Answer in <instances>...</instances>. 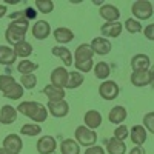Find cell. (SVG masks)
Returning <instances> with one entry per match:
<instances>
[{
    "label": "cell",
    "instance_id": "cell-1",
    "mask_svg": "<svg viewBox=\"0 0 154 154\" xmlns=\"http://www.w3.org/2000/svg\"><path fill=\"white\" fill-rule=\"evenodd\" d=\"M29 29V20L26 19H19V20H12L8 28L5 31V38L6 42L12 46H16L22 42L26 40V32Z\"/></svg>",
    "mask_w": 154,
    "mask_h": 154
},
{
    "label": "cell",
    "instance_id": "cell-2",
    "mask_svg": "<svg viewBox=\"0 0 154 154\" xmlns=\"http://www.w3.org/2000/svg\"><path fill=\"white\" fill-rule=\"evenodd\" d=\"M17 112L26 116L31 120H34V123H42L48 119V109L43 103L40 102H34V100H26L22 102L17 106Z\"/></svg>",
    "mask_w": 154,
    "mask_h": 154
},
{
    "label": "cell",
    "instance_id": "cell-3",
    "mask_svg": "<svg viewBox=\"0 0 154 154\" xmlns=\"http://www.w3.org/2000/svg\"><path fill=\"white\" fill-rule=\"evenodd\" d=\"M74 137H75V142L79 143L80 146H85V148H89V146H94L96 142H97V134L94 130H89L85 125H80L75 128V133H74Z\"/></svg>",
    "mask_w": 154,
    "mask_h": 154
},
{
    "label": "cell",
    "instance_id": "cell-4",
    "mask_svg": "<svg viewBox=\"0 0 154 154\" xmlns=\"http://www.w3.org/2000/svg\"><path fill=\"white\" fill-rule=\"evenodd\" d=\"M131 12L136 20H148L151 19L154 8H152V2L148 0H137L131 5Z\"/></svg>",
    "mask_w": 154,
    "mask_h": 154
},
{
    "label": "cell",
    "instance_id": "cell-5",
    "mask_svg": "<svg viewBox=\"0 0 154 154\" xmlns=\"http://www.w3.org/2000/svg\"><path fill=\"white\" fill-rule=\"evenodd\" d=\"M119 85L114 80H103L99 86V94L103 100H114L119 96Z\"/></svg>",
    "mask_w": 154,
    "mask_h": 154
},
{
    "label": "cell",
    "instance_id": "cell-6",
    "mask_svg": "<svg viewBox=\"0 0 154 154\" xmlns=\"http://www.w3.org/2000/svg\"><path fill=\"white\" fill-rule=\"evenodd\" d=\"M46 109L48 112L56 119H62L66 117L69 112V105L66 100H60V102H48L46 103Z\"/></svg>",
    "mask_w": 154,
    "mask_h": 154
},
{
    "label": "cell",
    "instance_id": "cell-7",
    "mask_svg": "<svg viewBox=\"0 0 154 154\" xmlns=\"http://www.w3.org/2000/svg\"><path fill=\"white\" fill-rule=\"evenodd\" d=\"M3 148L11 154H20L22 148H23L22 137L19 134H8L3 139Z\"/></svg>",
    "mask_w": 154,
    "mask_h": 154
},
{
    "label": "cell",
    "instance_id": "cell-8",
    "mask_svg": "<svg viewBox=\"0 0 154 154\" xmlns=\"http://www.w3.org/2000/svg\"><path fill=\"white\" fill-rule=\"evenodd\" d=\"M91 49H93V53L94 54H99V56H106L111 53V49H112V45L111 42L108 40V38L105 37H96L91 40Z\"/></svg>",
    "mask_w": 154,
    "mask_h": 154
},
{
    "label": "cell",
    "instance_id": "cell-9",
    "mask_svg": "<svg viewBox=\"0 0 154 154\" xmlns=\"http://www.w3.org/2000/svg\"><path fill=\"white\" fill-rule=\"evenodd\" d=\"M68 75H69V71H66V68L63 66H57L51 71V85L54 86H59V88H66V83H68Z\"/></svg>",
    "mask_w": 154,
    "mask_h": 154
},
{
    "label": "cell",
    "instance_id": "cell-10",
    "mask_svg": "<svg viewBox=\"0 0 154 154\" xmlns=\"http://www.w3.org/2000/svg\"><path fill=\"white\" fill-rule=\"evenodd\" d=\"M57 149V142L53 136H42L37 140V152L38 154H53Z\"/></svg>",
    "mask_w": 154,
    "mask_h": 154
},
{
    "label": "cell",
    "instance_id": "cell-11",
    "mask_svg": "<svg viewBox=\"0 0 154 154\" xmlns=\"http://www.w3.org/2000/svg\"><path fill=\"white\" fill-rule=\"evenodd\" d=\"M99 14L100 17L106 20V22H119L120 19V11L116 5H111V3H103L100 8H99Z\"/></svg>",
    "mask_w": 154,
    "mask_h": 154
},
{
    "label": "cell",
    "instance_id": "cell-12",
    "mask_svg": "<svg viewBox=\"0 0 154 154\" xmlns=\"http://www.w3.org/2000/svg\"><path fill=\"white\" fill-rule=\"evenodd\" d=\"M122 29H123V25L120 22H105L103 25L100 26V32L105 38L111 37V38H116L122 34Z\"/></svg>",
    "mask_w": 154,
    "mask_h": 154
},
{
    "label": "cell",
    "instance_id": "cell-13",
    "mask_svg": "<svg viewBox=\"0 0 154 154\" xmlns=\"http://www.w3.org/2000/svg\"><path fill=\"white\" fill-rule=\"evenodd\" d=\"M31 32H32L34 38H37V40H45V38H48L49 34H51V26L46 20H37L32 25Z\"/></svg>",
    "mask_w": 154,
    "mask_h": 154
},
{
    "label": "cell",
    "instance_id": "cell-14",
    "mask_svg": "<svg viewBox=\"0 0 154 154\" xmlns=\"http://www.w3.org/2000/svg\"><path fill=\"white\" fill-rule=\"evenodd\" d=\"M130 139L134 146H142L148 139V131L143 128V125H134L130 131Z\"/></svg>",
    "mask_w": 154,
    "mask_h": 154
},
{
    "label": "cell",
    "instance_id": "cell-15",
    "mask_svg": "<svg viewBox=\"0 0 154 154\" xmlns=\"http://www.w3.org/2000/svg\"><path fill=\"white\" fill-rule=\"evenodd\" d=\"M53 35H54V40L59 43V45H68L74 40V32L69 29V28H65V26H59L53 31Z\"/></svg>",
    "mask_w": 154,
    "mask_h": 154
},
{
    "label": "cell",
    "instance_id": "cell-16",
    "mask_svg": "<svg viewBox=\"0 0 154 154\" xmlns=\"http://www.w3.org/2000/svg\"><path fill=\"white\" fill-rule=\"evenodd\" d=\"M43 94L46 96L48 102H60V100H65V89L63 88H59V86H54V85H46L43 88Z\"/></svg>",
    "mask_w": 154,
    "mask_h": 154
},
{
    "label": "cell",
    "instance_id": "cell-17",
    "mask_svg": "<svg viewBox=\"0 0 154 154\" xmlns=\"http://www.w3.org/2000/svg\"><path fill=\"white\" fill-rule=\"evenodd\" d=\"M83 122H85V126L89 128V130H97V128L102 125V114L96 109H89L85 112L83 116Z\"/></svg>",
    "mask_w": 154,
    "mask_h": 154
},
{
    "label": "cell",
    "instance_id": "cell-18",
    "mask_svg": "<svg viewBox=\"0 0 154 154\" xmlns=\"http://www.w3.org/2000/svg\"><path fill=\"white\" fill-rule=\"evenodd\" d=\"M130 80L134 86L142 88L146 85H151V77H149V69H143V71H133Z\"/></svg>",
    "mask_w": 154,
    "mask_h": 154
},
{
    "label": "cell",
    "instance_id": "cell-19",
    "mask_svg": "<svg viewBox=\"0 0 154 154\" xmlns=\"http://www.w3.org/2000/svg\"><path fill=\"white\" fill-rule=\"evenodd\" d=\"M17 108L11 105H3L0 109V123L2 125H11L17 120Z\"/></svg>",
    "mask_w": 154,
    "mask_h": 154
},
{
    "label": "cell",
    "instance_id": "cell-20",
    "mask_svg": "<svg viewBox=\"0 0 154 154\" xmlns=\"http://www.w3.org/2000/svg\"><path fill=\"white\" fill-rule=\"evenodd\" d=\"M51 54H53L54 57H57V59H60L63 63H65V66L72 65V53L66 46H53L51 48Z\"/></svg>",
    "mask_w": 154,
    "mask_h": 154
},
{
    "label": "cell",
    "instance_id": "cell-21",
    "mask_svg": "<svg viewBox=\"0 0 154 154\" xmlns=\"http://www.w3.org/2000/svg\"><path fill=\"white\" fill-rule=\"evenodd\" d=\"M94 56L91 45L89 43H82L75 48L74 51V62H82V60H91Z\"/></svg>",
    "mask_w": 154,
    "mask_h": 154
},
{
    "label": "cell",
    "instance_id": "cell-22",
    "mask_svg": "<svg viewBox=\"0 0 154 154\" xmlns=\"http://www.w3.org/2000/svg\"><path fill=\"white\" fill-rule=\"evenodd\" d=\"M17 56L14 53V49L11 46H6V45H0V65H5V66H9L16 62Z\"/></svg>",
    "mask_w": 154,
    "mask_h": 154
},
{
    "label": "cell",
    "instance_id": "cell-23",
    "mask_svg": "<svg viewBox=\"0 0 154 154\" xmlns=\"http://www.w3.org/2000/svg\"><path fill=\"white\" fill-rule=\"evenodd\" d=\"M130 65H131V69L133 71L148 69L149 68V57L146 54H136V56H133Z\"/></svg>",
    "mask_w": 154,
    "mask_h": 154
},
{
    "label": "cell",
    "instance_id": "cell-24",
    "mask_svg": "<svg viewBox=\"0 0 154 154\" xmlns=\"http://www.w3.org/2000/svg\"><path fill=\"white\" fill-rule=\"evenodd\" d=\"M126 108L125 106H122V105H117V106H114L111 111H109V114H108V119H109V122L111 123H116V125H122L123 123V120L126 119Z\"/></svg>",
    "mask_w": 154,
    "mask_h": 154
},
{
    "label": "cell",
    "instance_id": "cell-25",
    "mask_svg": "<svg viewBox=\"0 0 154 154\" xmlns=\"http://www.w3.org/2000/svg\"><path fill=\"white\" fill-rule=\"evenodd\" d=\"M106 151L108 154H125L126 152V145L122 140L117 139H108L106 140Z\"/></svg>",
    "mask_w": 154,
    "mask_h": 154
},
{
    "label": "cell",
    "instance_id": "cell-26",
    "mask_svg": "<svg viewBox=\"0 0 154 154\" xmlns=\"http://www.w3.org/2000/svg\"><path fill=\"white\" fill-rule=\"evenodd\" d=\"M60 152L62 154H80V145L74 139H65L60 143Z\"/></svg>",
    "mask_w": 154,
    "mask_h": 154
},
{
    "label": "cell",
    "instance_id": "cell-27",
    "mask_svg": "<svg viewBox=\"0 0 154 154\" xmlns=\"http://www.w3.org/2000/svg\"><path fill=\"white\" fill-rule=\"evenodd\" d=\"M12 49H14L16 56H17V57H20L22 60L28 59V57L32 54V45H31L28 40H25V42H22V43L16 45V46L12 48Z\"/></svg>",
    "mask_w": 154,
    "mask_h": 154
},
{
    "label": "cell",
    "instance_id": "cell-28",
    "mask_svg": "<svg viewBox=\"0 0 154 154\" xmlns=\"http://www.w3.org/2000/svg\"><path fill=\"white\" fill-rule=\"evenodd\" d=\"M94 75L97 77L99 80H108V77L111 74V68L106 62H99L94 65Z\"/></svg>",
    "mask_w": 154,
    "mask_h": 154
},
{
    "label": "cell",
    "instance_id": "cell-29",
    "mask_svg": "<svg viewBox=\"0 0 154 154\" xmlns=\"http://www.w3.org/2000/svg\"><path fill=\"white\" fill-rule=\"evenodd\" d=\"M38 69V65L34 62H31L29 59H25L22 62H19L17 65V71L22 74V75H26V74H34V71Z\"/></svg>",
    "mask_w": 154,
    "mask_h": 154
},
{
    "label": "cell",
    "instance_id": "cell-30",
    "mask_svg": "<svg viewBox=\"0 0 154 154\" xmlns=\"http://www.w3.org/2000/svg\"><path fill=\"white\" fill-rule=\"evenodd\" d=\"M83 74H80L79 71H71L69 75H68V83H66V88L68 89H75L79 88L82 83H83Z\"/></svg>",
    "mask_w": 154,
    "mask_h": 154
},
{
    "label": "cell",
    "instance_id": "cell-31",
    "mask_svg": "<svg viewBox=\"0 0 154 154\" xmlns=\"http://www.w3.org/2000/svg\"><path fill=\"white\" fill-rule=\"evenodd\" d=\"M20 133L23 136H28V137H35L42 133V126L38 123H25L20 128Z\"/></svg>",
    "mask_w": 154,
    "mask_h": 154
},
{
    "label": "cell",
    "instance_id": "cell-32",
    "mask_svg": "<svg viewBox=\"0 0 154 154\" xmlns=\"http://www.w3.org/2000/svg\"><path fill=\"white\" fill-rule=\"evenodd\" d=\"M23 86L20 85V83H14L6 93H3V97H6V99H11V100H19L22 96H23Z\"/></svg>",
    "mask_w": 154,
    "mask_h": 154
},
{
    "label": "cell",
    "instance_id": "cell-33",
    "mask_svg": "<svg viewBox=\"0 0 154 154\" xmlns=\"http://www.w3.org/2000/svg\"><path fill=\"white\" fill-rule=\"evenodd\" d=\"M125 29L130 32V34H139V32L143 31V26H142V23H140L139 20H136L134 17H131V19H126L125 20Z\"/></svg>",
    "mask_w": 154,
    "mask_h": 154
},
{
    "label": "cell",
    "instance_id": "cell-34",
    "mask_svg": "<svg viewBox=\"0 0 154 154\" xmlns=\"http://www.w3.org/2000/svg\"><path fill=\"white\" fill-rule=\"evenodd\" d=\"M14 83H17V82H16V79H14L12 75H9V74H2V75H0V93H2V94L6 93Z\"/></svg>",
    "mask_w": 154,
    "mask_h": 154
},
{
    "label": "cell",
    "instance_id": "cell-35",
    "mask_svg": "<svg viewBox=\"0 0 154 154\" xmlns=\"http://www.w3.org/2000/svg\"><path fill=\"white\" fill-rule=\"evenodd\" d=\"M20 85L23 86V89H32L37 85V75L35 74H26L20 77Z\"/></svg>",
    "mask_w": 154,
    "mask_h": 154
},
{
    "label": "cell",
    "instance_id": "cell-36",
    "mask_svg": "<svg viewBox=\"0 0 154 154\" xmlns=\"http://www.w3.org/2000/svg\"><path fill=\"white\" fill-rule=\"evenodd\" d=\"M35 6L42 14H49L54 9V2H51V0H35Z\"/></svg>",
    "mask_w": 154,
    "mask_h": 154
},
{
    "label": "cell",
    "instance_id": "cell-37",
    "mask_svg": "<svg viewBox=\"0 0 154 154\" xmlns=\"http://www.w3.org/2000/svg\"><path fill=\"white\" fill-rule=\"evenodd\" d=\"M74 66H75V69L79 71L80 74H83V72H89V71H93V68H94V60L91 59V60L74 62Z\"/></svg>",
    "mask_w": 154,
    "mask_h": 154
},
{
    "label": "cell",
    "instance_id": "cell-38",
    "mask_svg": "<svg viewBox=\"0 0 154 154\" xmlns=\"http://www.w3.org/2000/svg\"><path fill=\"white\" fill-rule=\"evenodd\" d=\"M143 128H145L148 133L154 134V111L146 112L143 116Z\"/></svg>",
    "mask_w": 154,
    "mask_h": 154
},
{
    "label": "cell",
    "instance_id": "cell-39",
    "mask_svg": "<svg viewBox=\"0 0 154 154\" xmlns=\"http://www.w3.org/2000/svg\"><path fill=\"white\" fill-rule=\"evenodd\" d=\"M126 137H130V130H128V128L122 123V125H119V126L114 130V139L125 142V139H126Z\"/></svg>",
    "mask_w": 154,
    "mask_h": 154
},
{
    "label": "cell",
    "instance_id": "cell-40",
    "mask_svg": "<svg viewBox=\"0 0 154 154\" xmlns=\"http://www.w3.org/2000/svg\"><path fill=\"white\" fill-rule=\"evenodd\" d=\"M143 35L148 38V40L154 42V23H149L148 26L143 28Z\"/></svg>",
    "mask_w": 154,
    "mask_h": 154
},
{
    "label": "cell",
    "instance_id": "cell-41",
    "mask_svg": "<svg viewBox=\"0 0 154 154\" xmlns=\"http://www.w3.org/2000/svg\"><path fill=\"white\" fill-rule=\"evenodd\" d=\"M83 154H105V149L102 148L100 145H94V146L85 148V152Z\"/></svg>",
    "mask_w": 154,
    "mask_h": 154
},
{
    "label": "cell",
    "instance_id": "cell-42",
    "mask_svg": "<svg viewBox=\"0 0 154 154\" xmlns=\"http://www.w3.org/2000/svg\"><path fill=\"white\" fill-rule=\"evenodd\" d=\"M35 11L37 9H34V8H26V9H23V12H25V17H26L28 20H34L35 19Z\"/></svg>",
    "mask_w": 154,
    "mask_h": 154
},
{
    "label": "cell",
    "instance_id": "cell-43",
    "mask_svg": "<svg viewBox=\"0 0 154 154\" xmlns=\"http://www.w3.org/2000/svg\"><path fill=\"white\" fill-rule=\"evenodd\" d=\"M130 154H146V152H145L143 146H134V148L130 151Z\"/></svg>",
    "mask_w": 154,
    "mask_h": 154
},
{
    "label": "cell",
    "instance_id": "cell-44",
    "mask_svg": "<svg viewBox=\"0 0 154 154\" xmlns=\"http://www.w3.org/2000/svg\"><path fill=\"white\" fill-rule=\"evenodd\" d=\"M6 12H8V8H6L3 3H0V19L5 17V16H6Z\"/></svg>",
    "mask_w": 154,
    "mask_h": 154
},
{
    "label": "cell",
    "instance_id": "cell-45",
    "mask_svg": "<svg viewBox=\"0 0 154 154\" xmlns=\"http://www.w3.org/2000/svg\"><path fill=\"white\" fill-rule=\"evenodd\" d=\"M149 77H151V86H154V65L149 69Z\"/></svg>",
    "mask_w": 154,
    "mask_h": 154
},
{
    "label": "cell",
    "instance_id": "cell-46",
    "mask_svg": "<svg viewBox=\"0 0 154 154\" xmlns=\"http://www.w3.org/2000/svg\"><path fill=\"white\" fill-rule=\"evenodd\" d=\"M93 3H94V5H99V6H102V5H103V2H102V0H94Z\"/></svg>",
    "mask_w": 154,
    "mask_h": 154
},
{
    "label": "cell",
    "instance_id": "cell-47",
    "mask_svg": "<svg viewBox=\"0 0 154 154\" xmlns=\"http://www.w3.org/2000/svg\"><path fill=\"white\" fill-rule=\"evenodd\" d=\"M0 154H11V152H8V151H6V149L2 146V148H0Z\"/></svg>",
    "mask_w": 154,
    "mask_h": 154
},
{
    "label": "cell",
    "instance_id": "cell-48",
    "mask_svg": "<svg viewBox=\"0 0 154 154\" xmlns=\"http://www.w3.org/2000/svg\"><path fill=\"white\" fill-rule=\"evenodd\" d=\"M152 8H154V2H152Z\"/></svg>",
    "mask_w": 154,
    "mask_h": 154
},
{
    "label": "cell",
    "instance_id": "cell-49",
    "mask_svg": "<svg viewBox=\"0 0 154 154\" xmlns=\"http://www.w3.org/2000/svg\"><path fill=\"white\" fill-rule=\"evenodd\" d=\"M0 125H2V123H0Z\"/></svg>",
    "mask_w": 154,
    "mask_h": 154
}]
</instances>
